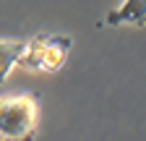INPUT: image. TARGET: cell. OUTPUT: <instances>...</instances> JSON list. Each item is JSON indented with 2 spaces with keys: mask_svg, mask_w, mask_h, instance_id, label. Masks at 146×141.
I'll return each instance as SVG.
<instances>
[{
  "mask_svg": "<svg viewBox=\"0 0 146 141\" xmlns=\"http://www.w3.org/2000/svg\"><path fill=\"white\" fill-rule=\"evenodd\" d=\"M73 39L65 37V34H36L31 37L24 47L21 55V68L26 70H47V73H55L60 70L70 55Z\"/></svg>",
  "mask_w": 146,
  "mask_h": 141,
  "instance_id": "cell-2",
  "label": "cell"
},
{
  "mask_svg": "<svg viewBox=\"0 0 146 141\" xmlns=\"http://www.w3.org/2000/svg\"><path fill=\"white\" fill-rule=\"evenodd\" d=\"M39 128V102L26 92L0 97V141H34Z\"/></svg>",
  "mask_w": 146,
  "mask_h": 141,
  "instance_id": "cell-1",
  "label": "cell"
},
{
  "mask_svg": "<svg viewBox=\"0 0 146 141\" xmlns=\"http://www.w3.org/2000/svg\"><path fill=\"white\" fill-rule=\"evenodd\" d=\"M107 26L115 24H131V26H146V0H125V3L115 5L104 16Z\"/></svg>",
  "mask_w": 146,
  "mask_h": 141,
  "instance_id": "cell-3",
  "label": "cell"
},
{
  "mask_svg": "<svg viewBox=\"0 0 146 141\" xmlns=\"http://www.w3.org/2000/svg\"><path fill=\"white\" fill-rule=\"evenodd\" d=\"M24 39H0V86H3L11 76V70L21 63L24 55Z\"/></svg>",
  "mask_w": 146,
  "mask_h": 141,
  "instance_id": "cell-4",
  "label": "cell"
}]
</instances>
